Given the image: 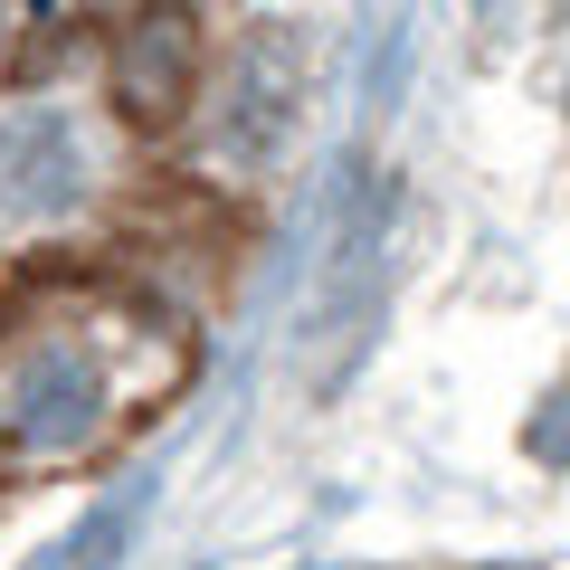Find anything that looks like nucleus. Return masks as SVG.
I'll list each match as a JSON object with an SVG mask.
<instances>
[{
	"label": "nucleus",
	"mask_w": 570,
	"mask_h": 570,
	"mask_svg": "<svg viewBox=\"0 0 570 570\" xmlns=\"http://www.w3.org/2000/svg\"><path fill=\"white\" fill-rule=\"evenodd\" d=\"M86 190V142L58 105L0 115V219H58Z\"/></svg>",
	"instance_id": "obj_2"
},
{
	"label": "nucleus",
	"mask_w": 570,
	"mask_h": 570,
	"mask_svg": "<svg viewBox=\"0 0 570 570\" xmlns=\"http://www.w3.org/2000/svg\"><path fill=\"white\" fill-rule=\"evenodd\" d=\"M532 456H551V466H570V400H551L542 419H532Z\"/></svg>",
	"instance_id": "obj_6"
},
{
	"label": "nucleus",
	"mask_w": 570,
	"mask_h": 570,
	"mask_svg": "<svg viewBox=\"0 0 570 570\" xmlns=\"http://www.w3.org/2000/svg\"><path fill=\"white\" fill-rule=\"evenodd\" d=\"M115 96L134 124H171L190 105V20L163 10V20H134V39L115 48Z\"/></svg>",
	"instance_id": "obj_4"
},
{
	"label": "nucleus",
	"mask_w": 570,
	"mask_h": 570,
	"mask_svg": "<svg viewBox=\"0 0 570 570\" xmlns=\"http://www.w3.org/2000/svg\"><path fill=\"white\" fill-rule=\"evenodd\" d=\"M295 115H305V48H295V29H257V39L238 48V67H228L219 163H228V171L276 163L285 134H295Z\"/></svg>",
	"instance_id": "obj_1"
},
{
	"label": "nucleus",
	"mask_w": 570,
	"mask_h": 570,
	"mask_svg": "<svg viewBox=\"0 0 570 570\" xmlns=\"http://www.w3.org/2000/svg\"><path fill=\"white\" fill-rule=\"evenodd\" d=\"M134 494H142V485L105 494V504L86 513L77 532H67V551H58V561H48V570H115V561H124V542H134Z\"/></svg>",
	"instance_id": "obj_5"
},
{
	"label": "nucleus",
	"mask_w": 570,
	"mask_h": 570,
	"mask_svg": "<svg viewBox=\"0 0 570 570\" xmlns=\"http://www.w3.org/2000/svg\"><path fill=\"white\" fill-rule=\"evenodd\" d=\"M96 409H105V381H96V362L86 352H29L20 362V381H10V438L20 448H77L86 428H96Z\"/></svg>",
	"instance_id": "obj_3"
}]
</instances>
